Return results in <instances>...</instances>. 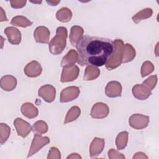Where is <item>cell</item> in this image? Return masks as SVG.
<instances>
[{
	"instance_id": "obj_13",
	"label": "cell",
	"mask_w": 159,
	"mask_h": 159,
	"mask_svg": "<svg viewBox=\"0 0 159 159\" xmlns=\"http://www.w3.org/2000/svg\"><path fill=\"white\" fill-rule=\"evenodd\" d=\"M42 71L41 65L37 61L33 60L27 63L24 68V73L30 78H35L40 75Z\"/></svg>"
},
{
	"instance_id": "obj_24",
	"label": "cell",
	"mask_w": 159,
	"mask_h": 159,
	"mask_svg": "<svg viewBox=\"0 0 159 159\" xmlns=\"http://www.w3.org/2000/svg\"><path fill=\"white\" fill-rule=\"evenodd\" d=\"M153 14V11L151 8H145L137 14H135L132 17V19L133 22L135 24H138L142 20L148 19L152 16Z\"/></svg>"
},
{
	"instance_id": "obj_22",
	"label": "cell",
	"mask_w": 159,
	"mask_h": 159,
	"mask_svg": "<svg viewBox=\"0 0 159 159\" xmlns=\"http://www.w3.org/2000/svg\"><path fill=\"white\" fill-rule=\"evenodd\" d=\"M100 75V70L96 66H87L85 69L83 80L85 81H91L96 79Z\"/></svg>"
},
{
	"instance_id": "obj_23",
	"label": "cell",
	"mask_w": 159,
	"mask_h": 159,
	"mask_svg": "<svg viewBox=\"0 0 159 159\" xmlns=\"http://www.w3.org/2000/svg\"><path fill=\"white\" fill-rule=\"evenodd\" d=\"M56 18L60 22H68L72 18V12L68 7H62L57 12Z\"/></svg>"
},
{
	"instance_id": "obj_19",
	"label": "cell",
	"mask_w": 159,
	"mask_h": 159,
	"mask_svg": "<svg viewBox=\"0 0 159 159\" xmlns=\"http://www.w3.org/2000/svg\"><path fill=\"white\" fill-rule=\"evenodd\" d=\"M83 29L79 25H74L71 28L69 38L72 46H76L81 37L83 35Z\"/></svg>"
},
{
	"instance_id": "obj_28",
	"label": "cell",
	"mask_w": 159,
	"mask_h": 159,
	"mask_svg": "<svg viewBox=\"0 0 159 159\" xmlns=\"http://www.w3.org/2000/svg\"><path fill=\"white\" fill-rule=\"evenodd\" d=\"M48 125L43 120H38L35 122L32 126V131L35 134H43L48 131Z\"/></svg>"
},
{
	"instance_id": "obj_14",
	"label": "cell",
	"mask_w": 159,
	"mask_h": 159,
	"mask_svg": "<svg viewBox=\"0 0 159 159\" xmlns=\"http://www.w3.org/2000/svg\"><path fill=\"white\" fill-rule=\"evenodd\" d=\"M105 145L104 139L94 137L89 147V154L91 158L96 157L102 152Z\"/></svg>"
},
{
	"instance_id": "obj_11",
	"label": "cell",
	"mask_w": 159,
	"mask_h": 159,
	"mask_svg": "<svg viewBox=\"0 0 159 159\" xmlns=\"http://www.w3.org/2000/svg\"><path fill=\"white\" fill-rule=\"evenodd\" d=\"M50 30L45 26H39L34 32V37L37 43H48L50 40Z\"/></svg>"
},
{
	"instance_id": "obj_27",
	"label": "cell",
	"mask_w": 159,
	"mask_h": 159,
	"mask_svg": "<svg viewBox=\"0 0 159 159\" xmlns=\"http://www.w3.org/2000/svg\"><path fill=\"white\" fill-rule=\"evenodd\" d=\"M11 24L14 26L27 27L32 25V22L30 21L27 18L24 16H17L12 19Z\"/></svg>"
},
{
	"instance_id": "obj_16",
	"label": "cell",
	"mask_w": 159,
	"mask_h": 159,
	"mask_svg": "<svg viewBox=\"0 0 159 159\" xmlns=\"http://www.w3.org/2000/svg\"><path fill=\"white\" fill-rule=\"evenodd\" d=\"M134 96L139 100H145L152 94V91L142 84H137L132 88Z\"/></svg>"
},
{
	"instance_id": "obj_5",
	"label": "cell",
	"mask_w": 159,
	"mask_h": 159,
	"mask_svg": "<svg viewBox=\"0 0 159 159\" xmlns=\"http://www.w3.org/2000/svg\"><path fill=\"white\" fill-rule=\"evenodd\" d=\"M49 142H50V139L48 137H42L40 134H35L34 136L32 144L27 155V158L36 153L43 147L47 145Z\"/></svg>"
},
{
	"instance_id": "obj_6",
	"label": "cell",
	"mask_w": 159,
	"mask_h": 159,
	"mask_svg": "<svg viewBox=\"0 0 159 159\" xmlns=\"http://www.w3.org/2000/svg\"><path fill=\"white\" fill-rule=\"evenodd\" d=\"M79 73L80 69L77 65H73L71 66L63 67L60 81L61 83L73 81L78 78Z\"/></svg>"
},
{
	"instance_id": "obj_38",
	"label": "cell",
	"mask_w": 159,
	"mask_h": 159,
	"mask_svg": "<svg viewBox=\"0 0 159 159\" xmlns=\"http://www.w3.org/2000/svg\"><path fill=\"white\" fill-rule=\"evenodd\" d=\"M60 2V1H47V2L50 6H57Z\"/></svg>"
},
{
	"instance_id": "obj_36",
	"label": "cell",
	"mask_w": 159,
	"mask_h": 159,
	"mask_svg": "<svg viewBox=\"0 0 159 159\" xmlns=\"http://www.w3.org/2000/svg\"><path fill=\"white\" fill-rule=\"evenodd\" d=\"M0 21L2 22V21H7V18L6 17V13L4 11L3 9L1 7H0Z\"/></svg>"
},
{
	"instance_id": "obj_18",
	"label": "cell",
	"mask_w": 159,
	"mask_h": 159,
	"mask_svg": "<svg viewBox=\"0 0 159 159\" xmlns=\"http://www.w3.org/2000/svg\"><path fill=\"white\" fill-rule=\"evenodd\" d=\"M20 111L22 114L29 119H33L38 116V109L30 102L24 103L21 107Z\"/></svg>"
},
{
	"instance_id": "obj_8",
	"label": "cell",
	"mask_w": 159,
	"mask_h": 159,
	"mask_svg": "<svg viewBox=\"0 0 159 159\" xmlns=\"http://www.w3.org/2000/svg\"><path fill=\"white\" fill-rule=\"evenodd\" d=\"M109 113V109L106 104L97 102L93 106L90 115L94 119H103L106 117Z\"/></svg>"
},
{
	"instance_id": "obj_12",
	"label": "cell",
	"mask_w": 159,
	"mask_h": 159,
	"mask_svg": "<svg viewBox=\"0 0 159 159\" xmlns=\"http://www.w3.org/2000/svg\"><path fill=\"white\" fill-rule=\"evenodd\" d=\"M121 84L117 81L109 82L105 88V93L107 97L116 98L121 96L122 93Z\"/></svg>"
},
{
	"instance_id": "obj_4",
	"label": "cell",
	"mask_w": 159,
	"mask_h": 159,
	"mask_svg": "<svg viewBox=\"0 0 159 159\" xmlns=\"http://www.w3.org/2000/svg\"><path fill=\"white\" fill-rule=\"evenodd\" d=\"M150 122V117L141 114H132L129 119V123L131 127L137 130L146 128Z\"/></svg>"
},
{
	"instance_id": "obj_35",
	"label": "cell",
	"mask_w": 159,
	"mask_h": 159,
	"mask_svg": "<svg viewBox=\"0 0 159 159\" xmlns=\"http://www.w3.org/2000/svg\"><path fill=\"white\" fill-rule=\"evenodd\" d=\"M133 158L134 159H135V158H145V159H147L148 157L145 155V153H144L142 152H139L135 153V154L133 157Z\"/></svg>"
},
{
	"instance_id": "obj_37",
	"label": "cell",
	"mask_w": 159,
	"mask_h": 159,
	"mask_svg": "<svg viewBox=\"0 0 159 159\" xmlns=\"http://www.w3.org/2000/svg\"><path fill=\"white\" fill-rule=\"evenodd\" d=\"M69 158H80L81 159V157L76 153H73L67 157V159H69Z\"/></svg>"
},
{
	"instance_id": "obj_2",
	"label": "cell",
	"mask_w": 159,
	"mask_h": 159,
	"mask_svg": "<svg viewBox=\"0 0 159 159\" xmlns=\"http://www.w3.org/2000/svg\"><path fill=\"white\" fill-rule=\"evenodd\" d=\"M68 36L67 29L64 27H58L56 30V35L49 43V51L55 55L60 54L66 45Z\"/></svg>"
},
{
	"instance_id": "obj_20",
	"label": "cell",
	"mask_w": 159,
	"mask_h": 159,
	"mask_svg": "<svg viewBox=\"0 0 159 159\" xmlns=\"http://www.w3.org/2000/svg\"><path fill=\"white\" fill-rule=\"evenodd\" d=\"M78 60V53L74 50H70L62 58L61 61V66L62 67L71 66L75 64Z\"/></svg>"
},
{
	"instance_id": "obj_10",
	"label": "cell",
	"mask_w": 159,
	"mask_h": 159,
	"mask_svg": "<svg viewBox=\"0 0 159 159\" xmlns=\"http://www.w3.org/2000/svg\"><path fill=\"white\" fill-rule=\"evenodd\" d=\"M38 94L45 102H52L55 98L56 89L51 84H45L39 88Z\"/></svg>"
},
{
	"instance_id": "obj_7",
	"label": "cell",
	"mask_w": 159,
	"mask_h": 159,
	"mask_svg": "<svg viewBox=\"0 0 159 159\" xmlns=\"http://www.w3.org/2000/svg\"><path fill=\"white\" fill-rule=\"evenodd\" d=\"M80 91L78 86H69L63 89L60 93V101L61 102H67L76 99Z\"/></svg>"
},
{
	"instance_id": "obj_40",
	"label": "cell",
	"mask_w": 159,
	"mask_h": 159,
	"mask_svg": "<svg viewBox=\"0 0 159 159\" xmlns=\"http://www.w3.org/2000/svg\"><path fill=\"white\" fill-rule=\"evenodd\" d=\"M31 2H33V3H41V2H42V1H39V2H36V1H31Z\"/></svg>"
},
{
	"instance_id": "obj_3",
	"label": "cell",
	"mask_w": 159,
	"mask_h": 159,
	"mask_svg": "<svg viewBox=\"0 0 159 159\" xmlns=\"http://www.w3.org/2000/svg\"><path fill=\"white\" fill-rule=\"evenodd\" d=\"M114 43L115 44V50L112 57L106 64V67L108 70L115 69L122 63L124 45V42L121 39H116Z\"/></svg>"
},
{
	"instance_id": "obj_39",
	"label": "cell",
	"mask_w": 159,
	"mask_h": 159,
	"mask_svg": "<svg viewBox=\"0 0 159 159\" xmlns=\"http://www.w3.org/2000/svg\"><path fill=\"white\" fill-rule=\"evenodd\" d=\"M1 40H2V43H1V48H2V47H3V41H4V39L2 36H1Z\"/></svg>"
},
{
	"instance_id": "obj_25",
	"label": "cell",
	"mask_w": 159,
	"mask_h": 159,
	"mask_svg": "<svg viewBox=\"0 0 159 159\" xmlns=\"http://www.w3.org/2000/svg\"><path fill=\"white\" fill-rule=\"evenodd\" d=\"M80 108L78 106H73L70 109L66 114L64 120V124H66L69 122H71L75 120L80 116Z\"/></svg>"
},
{
	"instance_id": "obj_32",
	"label": "cell",
	"mask_w": 159,
	"mask_h": 159,
	"mask_svg": "<svg viewBox=\"0 0 159 159\" xmlns=\"http://www.w3.org/2000/svg\"><path fill=\"white\" fill-rule=\"evenodd\" d=\"M51 158H57V159L61 158L60 152L57 147H52L50 148L47 156V159H51Z\"/></svg>"
},
{
	"instance_id": "obj_1",
	"label": "cell",
	"mask_w": 159,
	"mask_h": 159,
	"mask_svg": "<svg viewBox=\"0 0 159 159\" xmlns=\"http://www.w3.org/2000/svg\"><path fill=\"white\" fill-rule=\"evenodd\" d=\"M76 47L79 65L96 67L106 65L115 50V44L111 39L87 34L81 37Z\"/></svg>"
},
{
	"instance_id": "obj_31",
	"label": "cell",
	"mask_w": 159,
	"mask_h": 159,
	"mask_svg": "<svg viewBox=\"0 0 159 159\" xmlns=\"http://www.w3.org/2000/svg\"><path fill=\"white\" fill-rule=\"evenodd\" d=\"M157 75H152L146 79L142 83L150 91L153 90L157 83Z\"/></svg>"
},
{
	"instance_id": "obj_30",
	"label": "cell",
	"mask_w": 159,
	"mask_h": 159,
	"mask_svg": "<svg viewBox=\"0 0 159 159\" xmlns=\"http://www.w3.org/2000/svg\"><path fill=\"white\" fill-rule=\"evenodd\" d=\"M154 65L149 61H145L143 63L141 67V76L142 78L151 74L154 71Z\"/></svg>"
},
{
	"instance_id": "obj_21",
	"label": "cell",
	"mask_w": 159,
	"mask_h": 159,
	"mask_svg": "<svg viewBox=\"0 0 159 159\" xmlns=\"http://www.w3.org/2000/svg\"><path fill=\"white\" fill-rule=\"evenodd\" d=\"M135 57V50L130 43H125L124 45L123 57L122 63H128L132 61Z\"/></svg>"
},
{
	"instance_id": "obj_26",
	"label": "cell",
	"mask_w": 159,
	"mask_h": 159,
	"mask_svg": "<svg viewBox=\"0 0 159 159\" xmlns=\"http://www.w3.org/2000/svg\"><path fill=\"white\" fill-rule=\"evenodd\" d=\"M128 137L129 134L127 131L121 132L117 135L116 139V144L117 150H123L126 147L128 142Z\"/></svg>"
},
{
	"instance_id": "obj_33",
	"label": "cell",
	"mask_w": 159,
	"mask_h": 159,
	"mask_svg": "<svg viewBox=\"0 0 159 159\" xmlns=\"http://www.w3.org/2000/svg\"><path fill=\"white\" fill-rule=\"evenodd\" d=\"M108 157L110 159H115V158L124 159L125 158V156L122 153H119L118 151L114 150V148H111L108 151Z\"/></svg>"
},
{
	"instance_id": "obj_9",
	"label": "cell",
	"mask_w": 159,
	"mask_h": 159,
	"mask_svg": "<svg viewBox=\"0 0 159 159\" xmlns=\"http://www.w3.org/2000/svg\"><path fill=\"white\" fill-rule=\"evenodd\" d=\"M14 125L19 136L25 138L32 130V127L27 121L21 118H16L14 120Z\"/></svg>"
},
{
	"instance_id": "obj_15",
	"label": "cell",
	"mask_w": 159,
	"mask_h": 159,
	"mask_svg": "<svg viewBox=\"0 0 159 159\" xmlns=\"http://www.w3.org/2000/svg\"><path fill=\"white\" fill-rule=\"evenodd\" d=\"M8 41L12 45H19L21 42V33L19 29L14 27H7L4 29Z\"/></svg>"
},
{
	"instance_id": "obj_29",
	"label": "cell",
	"mask_w": 159,
	"mask_h": 159,
	"mask_svg": "<svg viewBox=\"0 0 159 159\" xmlns=\"http://www.w3.org/2000/svg\"><path fill=\"white\" fill-rule=\"evenodd\" d=\"M11 134V128L6 124H0V143L3 145L8 139Z\"/></svg>"
},
{
	"instance_id": "obj_34",
	"label": "cell",
	"mask_w": 159,
	"mask_h": 159,
	"mask_svg": "<svg viewBox=\"0 0 159 159\" xmlns=\"http://www.w3.org/2000/svg\"><path fill=\"white\" fill-rule=\"evenodd\" d=\"M27 1H11V6L12 8L14 9H19L22 8L26 4Z\"/></svg>"
},
{
	"instance_id": "obj_17",
	"label": "cell",
	"mask_w": 159,
	"mask_h": 159,
	"mask_svg": "<svg viewBox=\"0 0 159 159\" xmlns=\"http://www.w3.org/2000/svg\"><path fill=\"white\" fill-rule=\"evenodd\" d=\"M0 86L3 90L11 91L17 86V80L12 75H5L1 79Z\"/></svg>"
}]
</instances>
